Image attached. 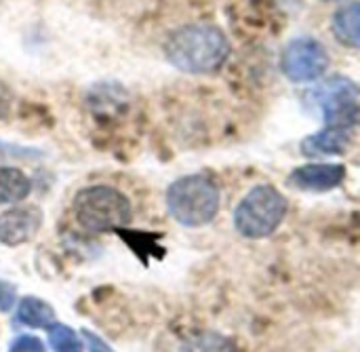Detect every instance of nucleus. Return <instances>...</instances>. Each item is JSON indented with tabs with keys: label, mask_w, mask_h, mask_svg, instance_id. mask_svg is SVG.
Segmentation results:
<instances>
[{
	"label": "nucleus",
	"mask_w": 360,
	"mask_h": 352,
	"mask_svg": "<svg viewBox=\"0 0 360 352\" xmlns=\"http://www.w3.org/2000/svg\"><path fill=\"white\" fill-rule=\"evenodd\" d=\"M171 65L188 74H209L224 65L230 55L226 34L211 23H192L175 30L165 42Z\"/></svg>",
	"instance_id": "obj_1"
},
{
	"label": "nucleus",
	"mask_w": 360,
	"mask_h": 352,
	"mask_svg": "<svg viewBox=\"0 0 360 352\" xmlns=\"http://www.w3.org/2000/svg\"><path fill=\"white\" fill-rule=\"evenodd\" d=\"M167 207L181 226H205L219 211V188L209 175H186L169 186Z\"/></svg>",
	"instance_id": "obj_2"
},
{
	"label": "nucleus",
	"mask_w": 360,
	"mask_h": 352,
	"mask_svg": "<svg viewBox=\"0 0 360 352\" xmlns=\"http://www.w3.org/2000/svg\"><path fill=\"white\" fill-rule=\"evenodd\" d=\"M74 215L89 232L122 230L133 218L129 199L110 186H91L76 194Z\"/></svg>",
	"instance_id": "obj_3"
},
{
	"label": "nucleus",
	"mask_w": 360,
	"mask_h": 352,
	"mask_svg": "<svg viewBox=\"0 0 360 352\" xmlns=\"http://www.w3.org/2000/svg\"><path fill=\"white\" fill-rule=\"evenodd\" d=\"M287 215V199L272 186L253 188L236 207L234 226L245 239L270 237Z\"/></svg>",
	"instance_id": "obj_4"
},
{
	"label": "nucleus",
	"mask_w": 360,
	"mask_h": 352,
	"mask_svg": "<svg viewBox=\"0 0 360 352\" xmlns=\"http://www.w3.org/2000/svg\"><path fill=\"white\" fill-rule=\"evenodd\" d=\"M312 101L323 112L327 127L350 131L360 127V84L356 82L333 78L312 93Z\"/></svg>",
	"instance_id": "obj_5"
},
{
	"label": "nucleus",
	"mask_w": 360,
	"mask_h": 352,
	"mask_svg": "<svg viewBox=\"0 0 360 352\" xmlns=\"http://www.w3.org/2000/svg\"><path fill=\"white\" fill-rule=\"evenodd\" d=\"M281 68L293 82H312L327 72L329 55L319 40L308 36L295 38L283 51Z\"/></svg>",
	"instance_id": "obj_6"
},
{
	"label": "nucleus",
	"mask_w": 360,
	"mask_h": 352,
	"mask_svg": "<svg viewBox=\"0 0 360 352\" xmlns=\"http://www.w3.org/2000/svg\"><path fill=\"white\" fill-rule=\"evenodd\" d=\"M42 226V211L34 205H21L0 215V243L8 247L23 245L36 237Z\"/></svg>",
	"instance_id": "obj_7"
},
{
	"label": "nucleus",
	"mask_w": 360,
	"mask_h": 352,
	"mask_svg": "<svg viewBox=\"0 0 360 352\" xmlns=\"http://www.w3.org/2000/svg\"><path fill=\"white\" fill-rule=\"evenodd\" d=\"M346 180V167L342 165H304L289 175V184L306 192H325L338 188Z\"/></svg>",
	"instance_id": "obj_8"
},
{
	"label": "nucleus",
	"mask_w": 360,
	"mask_h": 352,
	"mask_svg": "<svg viewBox=\"0 0 360 352\" xmlns=\"http://www.w3.org/2000/svg\"><path fill=\"white\" fill-rule=\"evenodd\" d=\"M352 142V131L350 129H340V127H325L323 131L308 135L302 142V152L306 156H325V154H342L348 150Z\"/></svg>",
	"instance_id": "obj_9"
},
{
	"label": "nucleus",
	"mask_w": 360,
	"mask_h": 352,
	"mask_svg": "<svg viewBox=\"0 0 360 352\" xmlns=\"http://www.w3.org/2000/svg\"><path fill=\"white\" fill-rule=\"evenodd\" d=\"M333 36L350 46V49H360V2H350L342 6L331 21Z\"/></svg>",
	"instance_id": "obj_10"
},
{
	"label": "nucleus",
	"mask_w": 360,
	"mask_h": 352,
	"mask_svg": "<svg viewBox=\"0 0 360 352\" xmlns=\"http://www.w3.org/2000/svg\"><path fill=\"white\" fill-rule=\"evenodd\" d=\"M15 323L25 325V327H36V329H49L55 323V310L40 298L27 296L17 306Z\"/></svg>",
	"instance_id": "obj_11"
},
{
	"label": "nucleus",
	"mask_w": 360,
	"mask_h": 352,
	"mask_svg": "<svg viewBox=\"0 0 360 352\" xmlns=\"http://www.w3.org/2000/svg\"><path fill=\"white\" fill-rule=\"evenodd\" d=\"M32 190L25 173L13 167H0V205L23 201Z\"/></svg>",
	"instance_id": "obj_12"
},
{
	"label": "nucleus",
	"mask_w": 360,
	"mask_h": 352,
	"mask_svg": "<svg viewBox=\"0 0 360 352\" xmlns=\"http://www.w3.org/2000/svg\"><path fill=\"white\" fill-rule=\"evenodd\" d=\"M181 352H236L232 340L215 332H200L184 342Z\"/></svg>",
	"instance_id": "obj_13"
},
{
	"label": "nucleus",
	"mask_w": 360,
	"mask_h": 352,
	"mask_svg": "<svg viewBox=\"0 0 360 352\" xmlns=\"http://www.w3.org/2000/svg\"><path fill=\"white\" fill-rule=\"evenodd\" d=\"M49 344L53 352H82V340L78 334L61 323H53L49 327Z\"/></svg>",
	"instance_id": "obj_14"
},
{
	"label": "nucleus",
	"mask_w": 360,
	"mask_h": 352,
	"mask_svg": "<svg viewBox=\"0 0 360 352\" xmlns=\"http://www.w3.org/2000/svg\"><path fill=\"white\" fill-rule=\"evenodd\" d=\"M0 156L34 161V158H40L42 152H40V150H34V148H25V146H15V144H4V142H0Z\"/></svg>",
	"instance_id": "obj_15"
},
{
	"label": "nucleus",
	"mask_w": 360,
	"mask_h": 352,
	"mask_svg": "<svg viewBox=\"0 0 360 352\" xmlns=\"http://www.w3.org/2000/svg\"><path fill=\"white\" fill-rule=\"evenodd\" d=\"M8 352H46L44 344L34 336H17L11 344Z\"/></svg>",
	"instance_id": "obj_16"
},
{
	"label": "nucleus",
	"mask_w": 360,
	"mask_h": 352,
	"mask_svg": "<svg viewBox=\"0 0 360 352\" xmlns=\"http://www.w3.org/2000/svg\"><path fill=\"white\" fill-rule=\"evenodd\" d=\"M15 300H17L15 285L0 281V313H8L15 306Z\"/></svg>",
	"instance_id": "obj_17"
},
{
	"label": "nucleus",
	"mask_w": 360,
	"mask_h": 352,
	"mask_svg": "<svg viewBox=\"0 0 360 352\" xmlns=\"http://www.w3.org/2000/svg\"><path fill=\"white\" fill-rule=\"evenodd\" d=\"M13 101H15V97H13L11 89L4 82H0V120H4L11 114Z\"/></svg>",
	"instance_id": "obj_18"
},
{
	"label": "nucleus",
	"mask_w": 360,
	"mask_h": 352,
	"mask_svg": "<svg viewBox=\"0 0 360 352\" xmlns=\"http://www.w3.org/2000/svg\"><path fill=\"white\" fill-rule=\"evenodd\" d=\"M82 338H84V342H86V346H89V351L91 352H114L101 338H97L95 334H91V332H82Z\"/></svg>",
	"instance_id": "obj_19"
},
{
	"label": "nucleus",
	"mask_w": 360,
	"mask_h": 352,
	"mask_svg": "<svg viewBox=\"0 0 360 352\" xmlns=\"http://www.w3.org/2000/svg\"><path fill=\"white\" fill-rule=\"evenodd\" d=\"M325 2H333V0H325Z\"/></svg>",
	"instance_id": "obj_20"
}]
</instances>
